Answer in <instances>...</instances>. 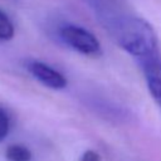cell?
Here are the masks:
<instances>
[{"label": "cell", "mask_w": 161, "mask_h": 161, "mask_svg": "<svg viewBox=\"0 0 161 161\" xmlns=\"http://www.w3.org/2000/svg\"><path fill=\"white\" fill-rule=\"evenodd\" d=\"M5 156L10 161H29L31 158V152L23 145H10L5 151Z\"/></svg>", "instance_id": "cell-5"}, {"label": "cell", "mask_w": 161, "mask_h": 161, "mask_svg": "<svg viewBox=\"0 0 161 161\" xmlns=\"http://www.w3.org/2000/svg\"><path fill=\"white\" fill-rule=\"evenodd\" d=\"M143 73L151 96L161 106V62L155 59L145 62Z\"/></svg>", "instance_id": "cell-4"}, {"label": "cell", "mask_w": 161, "mask_h": 161, "mask_svg": "<svg viewBox=\"0 0 161 161\" xmlns=\"http://www.w3.org/2000/svg\"><path fill=\"white\" fill-rule=\"evenodd\" d=\"M101 19L114 42L128 54L147 62L153 59L157 36L151 24L136 15L101 10Z\"/></svg>", "instance_id": "cell-1"}, {"label": "cell", "mask_w": 161, "mask_h": 161, "mask_svg": "<svg viewBox=\"0 0 161 161\" xmlns=\"http://www.w3.org/2000/svg\"><path fill=\"white\" fill-rule=\"evenodd\" d=\"M79 161H101V157H99V155L96 151L88 150V151H86L80 156V160Z\"/></svg>", "instance_id": "cell-8"}, {"label": "cell", "mask_w": 161, "mask_h": 161, "mask_svg": "<svg viewBox=\"0 0 161 161\" xmlns=\"http://www.w3.org/2000/svg\"><path fill=\"white\" fill-rule=\"evenodd\" d=\"M26 69L39 83L48 88L63 89L67 87V78L47 63L39 60H30L26 63Z\"/></svg>", "instance_id": "cell-3"}, {"label": "cell", "mask_w": 161, "mask_h": 161, "mask_svg": "<svg viewBox=\"0 0 161 161\" xmlns=\"http://www.w3.org/2000/svg\"><path fill=\"white\" fill-rule=\"evenodd\" d=\"M60 39L73 50L84 55H97L101 53V43L94 34L83 26L65 24L59 29Z\"/></svg>", "instance_id": "cell-2"}, {"label": "cell", "mask_w": 161, "mask_h": 161, "mask_svg": "<svg viewBox=\"0 0 161 161\" xmlns=\"http://www.w3.org/2000/svg\"><path fill=\"white\" fill-rule=\"evenodd\" d=\"M15 28L11 19L3 9H0V40H10L14 36Z\"/></svg>", "instance_id": "cell-6"}, {"label": "cell", "mask_w": 161, "mask_h": 161, "mask_svg": "<svg viewBox=\"0 0 161 161\" xmlns=\"http://www.w3.org/2000/svg\"><path fill=\"white\" fill-rule=\"evenodd\" d=\"M10 131V118L8 113L0 108V141H3Z\"/></svg>", "instance_id": "cell-7"}]
</instances>
